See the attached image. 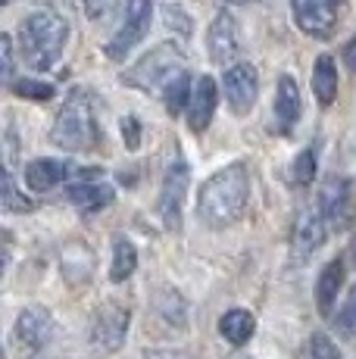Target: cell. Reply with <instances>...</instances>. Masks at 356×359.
Instances as JSON below:
<instances>
[{"mask_svg":"<svg viewBox=\"0 0 356 359\" xmlns=\"http://www.w3.org/2000/svg\"><path fill=\"white\" fill-rule=\"evenodd\" d=\"M150 16H153V0H128L125 4V22L107 44L109 60H122L135 44H141L144 34L150 32Z\"/></svg>","mask_w":356,"mask_h":359,"instance_id":"obj_5","label":"cell"},{"mask_svg":"<svg viewBox=\"0 0 356 359\" xmlns=\"http://www.w3.org/2000/svg\"><path fill=\"white\" fill-rule=\"evenodd\" d=\"M135 266H138V250H135V244L128 238H116L113 244V266H109V278L116 281V285H122V281L128 278V275L135 272Z\"/></svg>","mask_w":356,"mask_h":359,"instance_id":"obj_22","label":"cell"},{"mask_svg":"<svg viewBox=\"0 0 356 359\" xmlns=\"http://www.w3.org/2000/svg\"><path fill=\"white\" fill-rule=\"evenodd\" d=\"M207 44H210V57H213L216 66H231L241 50V38H238V22L231 13H219L210 25L207 34Z\"/></svg>","mask_w":356,"mask_h":359,"instance_id":"obj_10","label":"cell"},{"mask_svg":"<svg viewBox=\"0 0 356 359\" xmlns=\"http://www.w3.org/2000/svg\"><path fill=\"white\" fill-rule=\"evenodd\" d=\"M60 269H63V275H66V281H69V285H85V281L91 278V272H94L91 247L81 244V241L66 244L63 250H60Z\"/></svg>","mask_w":356,"mask_h":359,"instance_id":"obj_15","label":"cell"},{"mask_svg":"<svg viewBox=\"0 0 356 359\" xmlns=\"http://www.w3.org/2000/svg\"><path fill=\"white\" fill-rule=\"evenodd\" d=\"M163 13H166V25H169V29H178L182 34L191 32V19H188V13H184L182 6L166 4V6H163Z\"/></svg>","mask_w":356,"mask_h":359,"instance_id":"obj_28","label":"cell"},{"mask_svg":"<svg viewBox=\"0 0 356 359\" xmlns=\"http://www.w3.org/2000/svg\"><path fill=\"white\" fill-rule=\"evenodd\" d=\"M0 60H4L0 75H4L6 85H13V41H10V34H0Z\"/></svg>","mask_w":356,"mask_h":359,"instance_id":"obj_29","label":"cell"},{"mask_svg":"<svg viewBox=\"0 0 356 359\" xmlns=\"http://www.w3.org/2000/svg\"><path fill=\"white\" fill-rule=\"evenodd\" d=\"M182 72H184V50L172 41H166V44L153 47L144 60H138V66L122 75V81L141 88V91H166L169 81H175Z\"/></svg>","mask_w":356,"mask_h":359,"instance_id":"obj_4","label":"cell"},{"mask_svg":"<svg viewBox=\"0 0 356 359\" xmlns=\"http://www.w3.org/2000/svg\"><path fill=\"white\" fill-rule=\"evenodd\" d=\"M310 359H341V353H338V347L331 344V337L313 334V341H310Z\"/></svg>","mask_w":356,"mask_h":359,"instance_id":"obj_27","label":"cell"},{"mask_svg":"<svg viewBox=\"0 0 356 359\" xmlns=\"http://www.w3.org/2000/svg\"><path fill=\"white\" fill-rule=\"evenodd\" d=\"M353 257H356V250H353Z\"/></svg>","mask_w":356,"mask_h":359,"instance_id":"obj_35","label":"cell"},{"mask_svg":"<svg viewBox=\"0 0 356 359\" xmlns=\"http://www.w3.org/2000/svg\"><path fill=\"white\" fill-rule=\"evenodd\" d=\"M219 331H222V337L228 344L244 347L253 337V331H256V319H253L247 309H231V313H225L222 319H219Z\"/></svg>","mask_w":356,"mask_h":359,"instance_id":"obj_20","label":"cell"},{"mask_svg":"<svg viewBox=\"0 0 356 359\" xmlns=\"http://www.w3.org/2000/svg\"><path fill=\"white\" fill-rule=\"evenodd\" d=\"M216 81L210 79V75H203L200 81H197L194 94H191V109H188V126L194 135H203V131L210 128V119H213L216 113Z\"/></svg>","mask_w":356,"mask_h":359,"instance_id":"obj_13","label":"cell"},{"mask_svg":"<svg viewBox=\"0 0 356 359\" xmlns=\"http://www.w3.org/2000/svg\"><path fill=\"white\" fill-rule=\"evenodd\" d=\"M4 210L6 212H32V210H35V203L16 191V182H13L10 172L4 175Z\"/></svg>","mask_w":356,"mask_h":359,"instance_id":"obj_25","label":"cell"},{"mask_svg":"<svg viewBox=\"0 0 356 359\" xmlns=\"http://www.w3.org/2000/svg\"><path fill=\"white\" fill-rule=\"evenodd\" d=\"M188 182L191 172L184 163H172L163 178V191H160V219L169 231H175L182 225V203L184 194H188Z\"/></svg>","mask_w":356,"mask_h":359,"instance_id":"obj_8","label":"cell"},{"mask_svg":"<svg viewBox=\"0 0 356 359\" xmlns=\"http://www.w3.org/2000/svg\"><path fill=\"white\" fill-rule=\"evenodd\" d=\"M122 137H125V147L128 150H138L141 147V122L135 116H125L122 122Z\"/></svg>","mask_w":356,"mask_h":359,"instance_id":"obj_30","label":"cell"},{"mask_svg":"<svg viewBox=\"0 0 356 359\" xmlns=\"http://www.w3.org/2000/svg\"><path fill=\"white\" fill-rule=\"evenodd\" d=\"M322 241H325V219L316 216L313 210H303L297 216V225H294V257L297 259L313 257Z\"/></svg>","mask_w":356,"mask_h":359,"instance_id":"obj_14","label":"cell"},{"mask_svg":"<svg viewBox=\"0 0 356 359\" xmlns=\"http://www.w3.org/2000/svg\"><path fill=\"white\" fill-rule=\"evenodd\" d=\"M69 38V22L57 13H32L19 25V41H22V57L32 66L47 69L57 63V57L63 53V44Z\"/></svg>","mask_w":356,"mask_h":359,"instance_id":"obj_2","label":"cell"},{"mask_svg":"<svg viewBox=\"0 0 356 359\" xmlns=\"http://www.w3.org/2000/svg\"><path fill=\"white\" fill-rule=\"evenodd\" d=\"M13 94L22 100H50L53 97V85H47V81H38V79H19L13 81Z\"/></svg>","mask_w":356,"mask_h":359,"instance_id":"obj_24","label":"cell"},{"mask_svg":"<svg viewBox=\"0 0 356 359\" xmlns=\"http://www.w3.org/2000/svg\"><path fill=\"white\" fill-rule=\"evenodd\" d=\"M222 85H225V100H228V107L235 109L238 116L250 113L253 103H256V91H259V75H256V69H253L250 63L231 66L228 72H225Z\"/></svg>","mask_w":356,"mask_h":359,"instance_id":"obj_9","label":"cell"},{"mask_svg":"<svg viewBox=\"0 0 356 359\" xmlns=\"http://www.w3.org/2000/svg\"><path fill=\"white\" fill-rule=\"evenodd\" d=\"M69 165L60 160H35L25 165V184L32 191H50L53 184H60L66 175H69Z\"/></svg>","mask_w":356,"mask_h":359,"instance_id":"obj_18","label":"cell"},{"mask_svg":"<svg viewBox=\"0 0 356 359\" xmlns=\"http://www.w3.org/2000/svg\"><path fill=\"white\" fill-rule=\"evenodd\" d=\"M228 4H253V0H228Z\"/></svg>","mask_w":356,"mask_h":359,"instance_id":"obj_34","label":"cell"},{"mask_svg":"<svg viewBox=\"0 0 356 359\" xmlns=\"http://www.w3.org/2000/svg\"><path fill=\"white\" fill-rule=\"evenodd\" d=\"M53 337V319L47 309L41 306H29L16 322V341L25 350H41L47 341Z\"/></svg>","mask_w":356,"mask_h":359,"instance_id":"obj_12","label":"cell"},{"mask_svg":"<svg viewBox=\"0 0 356 359\" xmlns=\"http://www.w3.org/2000/svg\"><path fill=\"white\" fill-rule=\"evenodd\" d=\"M319 216L325 219V225L344 229L347 216H350V184L344 178H328L325 188L319 194Z\"/></svg>","mask_w":356,"mask_h":359,"instance_id":"obj_11","label":"cell"},{"mask_svg":"<svg viewBox=\"0 0 356 359\" xmlns=\"http://www.w3.org/2000/svg\"><path fill=\"white\" fill-rule=\"evenodd\" d=\"M69 203L81 212H97L104 206L113 203V188L109 184H100V182H75L69 191H66Z\"/></svg>","mask_w":356,"mask_h":359,"instance_id":"obj_16","label":"cell"},{"mask_svg":"<svg viewBox=\"0 0 356 359\" xmlns=\"http://www.w3.org/2000/svg\"><path fill=\"white\" fill-rule=\"evenodd\" d=\"M338 328L341 331H353L356 328V287H353V294H350V303H347V309L341 313Z\"/></svg>","mask_w":356,"mask_h":359,"instance_id":"obj_31","label":"cell"},{"mask_svg":"<svg viewBox=\"0 0 356 359\" xmlns=\"http://www.w3.org/2000/svg\"><path fill=\"white\" fill-rule=\"evenodd\" d=\"M128 322H132V316H128V309L119 306V303H107V306H100L97 316H94V325H91L94 347L104 350V353H116V350L125 344Z\"/></svg>","mask_w":356,"mask_h":359,"instance_id":"obj_7","label":"cell"},{"mask_svg":"<svg viewBox=\"0 0 356 359\" xmlns=\"http://www.w3.org/2000/svg\"><path fill=\"white\" fill-rule=\"evenodd\" d=\"M250 200V172L244 163H231L210 175L197 194V212L210 229H225L238 222Z\"/></svg>","mask_w":356,"mask_h":359,"instance_id":"obj_1","label":"cell"},{"mask_svg":"<svg viewBox=\"0 0 356 359\" xmlns=\"http://www.w3.org/2000/svg\"><path fill=\"white\" fill-rule=\"evenodd\" d=\"M344 60H347V66H350L353 72H356V34H353V41H350V44L344 47Z\"/></svg>","mask_w":356,"mask_h":359,"instance_id":"obj_33","label":"cell"},{"mask_svg":"<svg viewBox=\"0 0 356 359\" xmlns=\"http://www.w3.org/2000/svg\"><path fill=\"white\" fill-rule=\"evenodd\" d=\"M85 4H88V13H91V16H100V13L109 10V4H113V0H85Z\"/></svg>","mask_w":356,"mask_h":359,"instance_id":"obj_32","label":"cell"},{"mask_svg":"<svg viewBox=\"0 0 356 359\" xmlns=\"http://www.w3.org/2000/svg\"><path fill=\"white\" fill-rule=\"evenodd\" d=\"M53 144L63 150H72V154H85V150H94L100 144V128L97 119H94V109L88 94L72 91L69 100L63 103L57 122H53L50 131Z\"/></svg>","mask_w":356,"mask_h":359,"instance_id":"obj_3","label":"cell"},{"mask_svg":"<svg viewBox=\"0 0 356 359\" xmlns=\"http://www.w3.org/2000/svg\"><path fill=\"white\" fill-rule=\"evenodd\" d=\"M291 10L300 32L313 38H331L338 29L341 0H291Z\"/></svg>","mask_w":356,"mask_h":359,"instance_id":"obj_6","label":"cell"},{"mask_svg":"<svg viewBox=\"0 0 356 359\" xmlns=\"http://www.w3.org/2000/svg\"><path fill=\"white\" fill-rule=\"evenodd\" d=\"M300 113H303V103H300V88L294 85V79L282 75V81H278V94H275V119H278V128L291 131L294 122L300 119Z\"/></svg>","mask_w":356,"mask_h":359,"instance_id":"obj_17","label":"cell"},{"mask_svg":"<svg viewBox=\"0 0 356 359\" xmlns=\"http://www.w3.org/2000/svg\"><path fill=\"white\" fill-rule=\"evenodd\" d=\"M191 97V79L188 72H182L175 81H169V88L163 91V103H166V113L169 116H178L184 109V103Z\"/></svg>","mask_w":356,"mask_h":359,"instance_id":"obj_23","label":"cell"},{"mask_svg":"<svg viewBox=\"0 0 356 359\" xmlns=\"http://www.w3.org/2000/svg\"><path fill=\"white\" fill-rule=\"evenodd\" d=\"M313 91H316V100L322 107H331L334 94H338V69H334V60L328 53H322L316 60V69H313Z\"/></svg>","mask_w":356,"mask_h":359,"instance_id":"obj_21","label":"cell"},{"mask_svg":"<svg viewBox=\"0 0 356 359\" xmlns=\"http://www.w3.org/2000/svg\"><path fill=\"white\" fill-rule=\"evenodd\" d=\"M313 178H316V154H313V150H303V154L294 160V182L310 184Z\"/></svg>","mask_w":356,"mask_h":359,"instance_id":"obj_26","label":"cell"},{"mask_svg":"<svg viewBox=\"0 0 356 359\" xmlns=\"http://www.w3.org/2000/svg\"><path fill=\"white\" fill-rule=\"evenodd\" d=\"M341 285H344V262L334 259V262H328L325 266V272L319 275V285H316V306H319L322 316L331 313Z\"/></svg>","mask_w":356,"mask_h":359,"instance_id":"obj_19","label":"cell"}]
</instances>
